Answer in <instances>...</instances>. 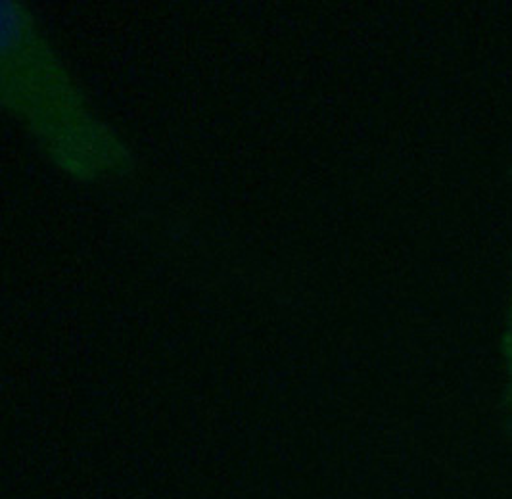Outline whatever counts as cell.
Segmentation results:
<instances>
[{"instance_id": "cell-1", "label": "cell", "mask_w": 512, "mask_h": 499, "mask_svg": "<svg viewBox=\"0 0 512 499\" xmlns=\"http://www.w3.org/2000/svg\"><path fill=\"white\" fill-rule=\"evenodd\" d=\"M2 106L60 175L114 185L135 166L131 146L98 112L35 12L2 2Z\"/></svg>"}, {"instance_id": "cell-2", "label": "cell", "mask_w": 512, "mask_h": 499, "mask_svg": "<svg viewBox=\"0 0 512 499\" xmlns=\"http://www.w3.org/2000/svg\"><path fill=\"white\" fill-rule=\"evenodd\" d=\"M501 365H503V392H501L503 427H505V434H507L512 448V263L511 279H509V298H507V311H505V325H503V334H501Z\"/></svg>"}]
</instances>
